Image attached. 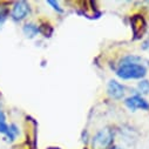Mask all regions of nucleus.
Listing matches in <instances>:
<instances>
[{
    "mask_svg": "<svg viewBox=\"0 0 149 149\" xmlns=\"http://www.w3.org/2000/svg\"><path fill=\"white\" fill-rule=\"evenodd\" d=\"M116 74L123 80L142 79L147 74V68L142 63H121Z\"/></svg>",
    "mask_w": 149,
    "mask_h": 149,
    "instance_id": "nucleus-1",
    "label": "nucleus"
},
{
    "mask_svg": "<svg viewBox=\"0 0 149 149\" xmlns=\"http://www.w3.org/2000/svg\"><path fill=\"white\" fill-rule=\"evenodd\" d=\"M114 140V134L110 129L106 128L100 130L94 137H93V148L94 149H106L109 147Z\"/></svg>",
    "mask_w": 149,
    "mask_h": 149,
    "instance_id": "nucleus-2",
    "label": "nucleus"
},
{
    "mask_svg": "<svg viewBox=\"0 0 149 149\" xmlns=\"http://www.w3.org/2000/svg\"><path fill=\"white\" fill-rule=\"evenodd\" d=\"M29 14V5L26 1H18L14 4L11 17L14 21H21Z\"/></svg>",
    "mask_w": 149,
    "mask_h": 149,
    "instance_id": "nucleus-3",
    "label": "nucleus"
},
{
    "mask_svg": "<svg viewBox=\"0 0 149 149\" xmlns=\"http://www.w3.org/2000/svg\"><path fill=\"white\" fill-rule=\"evenodd\" d=\"M126 106L130 110H136V109H142V110H148L149 109V103L141 96V95H133L126 99L125 101Z\"/></svg>",
    "mask_w": 149,
    "mask_h": 149,
    "instance_id": "nucleus-4",
    "label": "nucleus"
},
{
    "mask_svg": "<svg viewBox=\"0 0 149 149\" xmlns=\"http://www.w3.org/2000/svg\"><path fill=\"white\" fill-rule=\"evenodd\" d=\"M107 92H108V95L110 97L119 100L125 95V87L115 80H110L108 86H107Z\"/></svg>",
    "mask_w": 149,
    "mask_h": 149,
    "instance_id": "nucleus-5",
    "label": "nucleus"
},
{
    "mask_svg": "<svg viewBox=\"0 0 149 149\" xmlns=\"http://www.w3.org/2000/svg\"><path fill=\"white\" fill-rule=\"evenodd\" d=\"M132 27H133L134 34L136 36H140L141 34H143V32L146 29V22H144L143 18L140 15H135L132 20Z\"/></svg>",
    "mask_w": 149,
    "mask_h": 149,
    "instance_id": "nucleus-6",
    "label": "nucleus"
},
{
    "mask_svg": "<svg viewBox=\"0 0 149 149\" xmlns=\"http://www.w3.org/2000/svg\"><path fill=\"white\" fill-rule=\"evenodd\" d=\"M22 31H24V34L27 36V38L32 39V38H34V36L39 33V27L36 25H34V24H32V22H29V24H26L24 26Z\"/></svg>",
    "mask_w": 149,
    "mask_h": 149,
    "instance_id": "nucleus-7",
    "label": "nucleus"
},
{
    "mask_svg": "<svg viewBox=\"0 0 149 149\" xmlns=\"http://www.w3.org/2000/svg\"><path fill=\"white\" fill-rule=\"evenodd\" d=\"M8 128H10V126L6 122V116L4 114V111L0 110V133L6 135L8 133Z\"/></svg>",
    "mask_w": 149,
    "mask_h": 149,
    "instance_id": "nucleus-8",
    "label": "nucleus"
},
{
    "mask_svg": "<svg viewBox=\"0 0 149 149\" xmlns=\"http://www.w3.org/2000/svg\"><path fill=\"white\" fill-rule=\"evenodd\" d=\"M18 134H19V128H18L15 125H10L8 133L6 134V136L8 137V140H11V141L15 140V137H17Z\"/></svg>",
    "mask_w": 149,
    "mask_h": 149,
    "instance_id": "nucleus-9",
    "label": "nucleus"
},
{
    "mask_svg": "<svg viewBox=\"0 0 149 149\" xmlns=\"http://www.w3.org/2000/svg\"><path fill=\"white\" fill-rule=\"evenodd\" d=\"M137 89L141 94H149V81L148 80H142L137 85Z\"/></svg>",
    "mask_w": 149,
    "mask_h": 149,
    "instance_id": "nucleus-10",
    "label": "nucleus"
},
{
    "mask_svg": "<svg viewBox=\"0 0 149 149\" xmlns=\"http://www.w3.org/2000/svg\"><path fill=\"white\" fill-rule=\"evenodd\" d=\"M48 4L49 5H52L53 6V8L55 10V11H58V12H62V8L59 6V3H55V1H52V0H48Z\"/></svg>",
    "mask_w": 149,
    "mask_h": 149,
    "instance_id": "nucleus-11",
    "label": "nucleus"
},
{
    "mask_svg": "<svg viewBox=\"0 0 149 149\" xmlns=\"http://www.w3.org/2000/svg\"><path fill=\"white\" fill-rule=\"evenodd\" d=\"M6 18H7V12L6 11H0V26L4 24Z\"/></svg>",
    "mask_w": 149,
    "mask_h": 149,
    "instance_id": "nucleus-12",
    "label": "nucleus"
},
{
    "mask_svg": "<svg viewBox=\"0 0 149 149\" xmlns=\"http://www.w3.org/2000/svg\"><path fill=\"white\" fill-rule=\"evenodd\" d=\"M110 149H122V148H119V147H113V148H110Z\"/></svg>",
    "mask_w": 149,
    "mask_h": 149,
    "instance_id": "nucleus-13",
    "label": "nucleus"
}]
</instances>
